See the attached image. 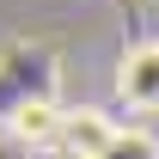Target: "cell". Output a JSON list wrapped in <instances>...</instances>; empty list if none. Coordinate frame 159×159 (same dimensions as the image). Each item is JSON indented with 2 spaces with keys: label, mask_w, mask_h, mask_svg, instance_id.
<instances>
[{
  "label": "cell",
  "mask_w": 159,
  "mask_h": 159,
  "mask_svg": "<svg viewBox=\"0 0 159 159\" xmlns=\"http://www.w3.org/2000/svg\"><path fill=\"white\" fill-rule=\"evenodd\" d=\"M116 98L129 110H159V43H135L116 61Z\"/></svg>",
  "instance_id": "cell-1"
},
{
  "label": "cell",
  "mask_w": 159,
  "mask_h": 159,
  "mask_svg": "<svg viewBox=\"0 0 159 159\" xmlns=\"http://www.w3.org/2000/svg\"><path fill=\"white\" fill-rule=\"evenodd\" d=\"M61 122H67V110H55L49 98H19L12 110H6V129H12V141H25V147L61 141Z\"/></svg>",
  "instance_id": "cell-2"
},
{
  "label": "cell",
  "mask_w": 159,
  "mask_h": 159,
  "mask_svg": "<svg viewBox=\"0 0 159 159\" xmlns=\"http://www.w3.org/2000/svg\"><path fill=\"white\" fill-rule=\"evenodd\" d=\"M110 141H116V122H104V110H67V122H61V147L67 153L98 159Z\"/></svg>",
  "instance_id": "cell-3"
},
{
  "label": "cell",
  "mask_w": 159,
  "mask_h": 159,
  "mask_svg": "<svg viewBox=\"0 0 159 159\" xmlns=\"http://www.w3.org/2000/svg\"><path fill=\"white\" fill-rule=\"evenodd\" d=\"M98 159H159V135L153 129H116V141Z\"/></svg>",
  "instance_id": "cell-4"
}]
</instances>
